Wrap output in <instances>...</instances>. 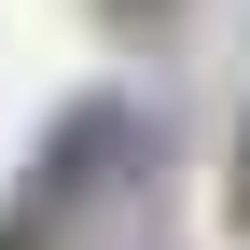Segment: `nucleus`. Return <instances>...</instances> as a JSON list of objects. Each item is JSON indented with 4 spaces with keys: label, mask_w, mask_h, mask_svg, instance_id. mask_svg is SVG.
I'll use <instances>...</instances> for the list:
<instances>
[{
    "label": "nucleus",
    "mask_w": 250,
    "mask_h": 250,
    "mask_svg": "<svg viewBox=\"0 0 250 250\" xmlns=\"http://www.w3.org/2000/svg\"><path fill=\"white\" fill-rule=\"evenodd\" d=\"M236 223H250V139H236Z\"/></svg>",
    "instance_id": "nucleus-1"
},
{
    "label": "nucleus",
    "mask_w": 250,
    "mask_h": 250,
    "mask_svg": "<svg viewBox=\"0 0 250 250\" xmlns=\"http://www.w3.org/2000/svg\"><path fill=\"white\" fill-rule=\"evenodd\" d=\"M125 14H167V0H125Z\"/></svg>",
    "instance_id": "nucleus-2"
}]
</instances>
